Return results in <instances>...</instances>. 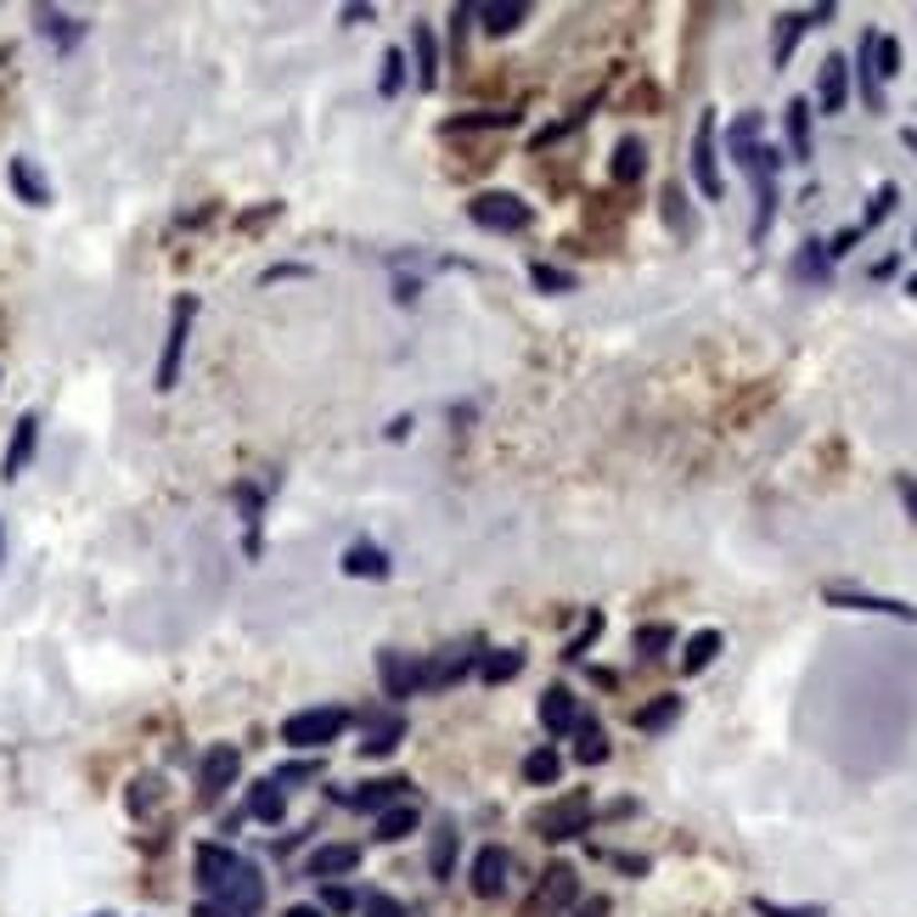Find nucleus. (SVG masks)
Wrapping results in <instances>:
<instances>
[{
	"label": "nucleus",
	"mask_w": 917,
	"mask_h": 917,
	"mask_svg": "<svg viewBox=\"0 0 917 917\" xmlns=\"http://www.w3.org/2000/svg\"><path fill=\"white\" fill-rule=\"evenodd\" d=\"M900 147H911V152H917V130H900Z\"/></svg>",
	"instance_id": "59"
},
{
	"label": "nucleus",
	"mask_w": 917,
	"mask_h": 917,
	"mask_svg": "<svg viewBox=\"0 0 917 917\" xmlns=\"http://www.w3.org/2000/svg\"><path fill=\"white\" fill-rule=\"evenodd\" d=\"M755 911H760V917H828V906H777V900H766V895L755 900Z\"/></svg>",
	"instance_id": "45"
},
{
	"label": "nucleus",
	"mask_w": 917,
	"mask_h": 917,
	"mask_svg": "<svg viewBox=\"0 0 917 917\" xmlns=\"http://www.w3.org/2000/svg\"><path fill=\"white\" fill-rule=\"evenodd\" d=\"M676 720H681V698H676V692H659L654 704H641V709L630 715L636 731H665V726H676Z\"/></svg>",
	"instance_id": "31"
},
{
	"label": "nucleus",
	"mask_w": 917,
	"mask_h": 917,
	"mask_svg": "<svg viewBox=\"0 0 917 917\" xmlns=\"http://www.w3.org/2000/svg\"><path fill=\"white\" fill-rule=\"evenodd\" d=\"M861 237H867V231H861V226H845V231H839V237H834V242H828V259H845V253H850V248H856V242H861Z\"/></svg>",
	"instance_id": "49"
},
{
	"label": "nucleus",
	"mask_w": 917,
	"mask_h": 917,
	"mask_svg": "<svg viewBox=\"0 0 917 917\" xmlns=\"http://www.w3.org/2000/svg\"><path fill=\"white\" fill-rule=\"evenodd\" d=\"M34 34L51 40L57 51H73L84 40V18H68V12H51V7H34Z\"/></svg>",
	"instance_id": "20"
},
{
	"label": "nucleus",
	"mask_w": 917,
	"mask_h": 917,
	"mask_svg": "<svg viewBox=\"0 0 917 917\" xmlns=\"http://www.w3.org/2000/svg\"><path fill=\"white\" fill-rule=\"evenodd\" d=\"M198 889H203V900L226 906L231 917L265 911V873L248 856H237L231 845H209V839L198 845Z\"/></svg>",
	"instance_id": "1"
},
{
	"label": "nucleus",
	"mask_w": 917,
	"mask_h": 917,
	"mask_svg": "<svg viewBox=\"0 0 917 917\" xmlns=\"http://www.w3.org/2000/svg\"><path fill=\"white\" fill-rule=\"evenodd\" d=\"M586 828H591V794H564V799H552L546 810H535V834L552 839V845L580 839Z\"/></svg>",
	"instance_id": "4"
},
{
	"label": "nucleus",
	"mask_w": 917,
	"mask_h": 917,
	"mask_svg": "<svg viewBox=\"0 0 917 917\" xmlns=\"http://www.w3.org/2000/svg\"><path fill=\"white\" fill-rule=\"evenodd\" d=\"M507 878H512V850H507V845H485V850L474 856V867H468V889H474L479 900H496V895L507 889Z\"/></svg>",
	"instance_id": "11"
},
{
	"label": "nucleus",
	"mask_w": 917,
	"mask_h": 917,
	"mask_svg": "<svg viewBox=\"0 0 917 917\" xmlns=\"http://www.w3.org/2000/svg\"><path fill=\"white\" fill-rule=\"evenodd\" d=\"M400 738H406V715H378L372 726H366V744H360V755L383 760V755H395V749H400Z\"/></svg>",
	"instance_id": "26"
},
{
	"label": "nucleus",
	"mask_w": 917,
	"mask_h": 917,
	"mask_svg": "<svg viewBox=\"0 0 917 917\" xmlns=\"http://www.w3.org/2000/svg\"><path fill=\"white\" fill-rule=\"evenodd\" d=\"M355 867H360V845H349V839L316 845V850L305 856V878H321V884H332V878H343V873H355Z\"/></svg>",
	"instance_id": "15"
},
{
	"label": "nucleus",
	"mask_w": 917,
	"mask_h": 917,
	"mask_svg": "<svg viewBox=\"0 0 917 917\" xmlns=\"http://www.w3.org/2000/svg\"><path fill=\"white\" fill-rule=\"evenodd\" d=\"M0 564H7V524H0Z\"/></svg>",
	"instance_id": "60"
},
{
	"label": "nucleus",
	"mask_w": 917,
	"mask_h": 917,
	"mask_svg": "<svg viewBox=\"0 0 917 917\" xmlns=\"http://www.w3.org/2000/svg\"><path fill=\"white\" fill-rule=\"evenodd\" d=\"M343 726H355V709H343V704L299 709V715L282 720V744H293V749H327V744L343 738Z\"/></svg>",
	"instance_id": "3"
},
{
	"label": "nucleus",
	"mask_w": 917,
	"mask_h": 917,
	"mask_svg": "<svg viewBox=\"0 0 917 917\" xmlns=\"http://www.w3.org/2000/svg\"><path fill=\"white\" fill-rule=\"evenodd\" d=\"M602 636V614H586V630L569 641V648H564V659H586V648H591V641Z\"/></svg>",
	"instance_id": "47"
},
{
	"label": "nucleus",
	"mask_w": 917,
	"mask_h": 917,
	"mask_svg": "<svg viewBox=\"0 0 917 917\" xmlns=\"http://www.w3.org/2000/svg\"><path fill=\"white\" fill-rule=\"evenodd\" d=\"M360 911H366V917H406V900H395V895H366Z\"/></svg>",
	"instance_id": "48"
},
{
	"label": "nucleus",
	"mask_w": 917,
	"mask_h": 917,
	"mask_svg": "<svg viewBox=\"0 0 917 917\" xmlns=\"http://www.w3.org/2000/svg\"><path fill=\"white\" fill-rule=\"evenodd\" d=\"M828 608H850V614H884V619H900V625H917V608L900 602V597H878V591H861V586H828L821 591Z\"/></svg>",
	"instance_id": "8"
},
{
	"label": "nucleus",
	"mask_w": 917,
	"mask_h": 917,
	"mask_svg": "<svg viewBox=\"0 0 917 917\" xmlns=\"http://www.w3.org/2000/svg\"><path fill=\"white\" fill-rule=\"evenodd\" d=\"M895 270H900V259H895V253H889V259H878V265H873V282H889Z\"/></svg>",
	"instance_id": "54"
},
{
	"label": "nucleus",
	"mask_w": 917,
	"mask_h": 917,
	"mask_svg": "<svg viewBox=\"0 0 917 917\" xmlns=\"http://www.w3.org/2000/svg\"><path fill=\"white\" fill-rule=\"evenodd\" d=\"M479 659H485V641H479V636L456 641V648H445L439 659H428V665H422V687H456L462 676H474V670H479Z\"/></svg>",
	"instance_id": "9"
},
{
	"label": "nucleus",
	"mask_w": 917,
	"mask_h": 917,
	"mask_svg": "<svg viewBox=\"0 0 917 917\" xmlns=\"http://www.w3.org/2000/svg\"><path fill=\"white\" fill-rule=\"evenodd\" d=\"M293 277H310V265H270L265 282H293Z\"/></svg>",
	"instance_id": "51"
},
{
	"label": "nucleus",
	"mask_w": 917,
	"mask_h": 917,
	"mask_svg": "<svg viewBox=\"0 0 917 917\" xmlns=\"http://www.w3.org/2000/svg\"><path fill=\"white\" fill-rule=\"evenodd\" d=\"M518 124V113H462V119H450L445 136H462V130H507Z\"/></svg>",
	"instance_id": "39"
},
{
	"label": "nucleus",
	"mask_w": 917,
	"mask_h": 917,
	"mask_svg": "<svg viewBox=\"0 0 917 917\" xmlns=\"http://www.w3.org/2000/svg\"><path fill=\"white\" fill-rule=\"evenodd\" d=\"M411 73H417V84L422 90H433L439 84V40H433V23H411Z\"/></svg>",
	"instance_id": "21"
},
{
	"label": "nucleus",
	"mask_w": 917,
	"mask_h": 917,
	"mask_svg": "<svg viewBox=\"0 0 917 917\" xmlns=\"http://www.w3.org/2000/svg\"><path fill=\"white\" fill-rule=\"evenodd\" d=\"M665 220H670V231H676V237H692V215H687V192L676 187V180H670V187H665Z\"/></svg>",
	"instance_id": "40"
},
{
	"label": "nucleus",
	"mask_w": 917,
	"mask_h": 917,
	"mask_svg": "<svg viewBox=\"0 0 917 917\" xmlns=\"http://www.w3.org/2000/svg\"><path fill=\"white\" fill-rule=\"evenodd\" d=\"M417 293H422V282H417V277H400L395 299H400V305H417Z\"/></svg>",
	"instance_id": "53"
},
{
	"label": "nucleus",
	"mask_w": 917,
	"mask_h": 917,
	"mask_svg": "<svg viewBox=\"0 0 917 917\" xmlns=\"http://www.w3.org/2000/svg\"><path fill=\"white\" fill-rule=\"evenodd\" d=\"M608 169H614L619 187H636V180L648 175V147H641L636 136H625V141L614 147V163H608Z\"/></svg>",
	"instance_id": "30"
},
{
	"label": "nucleus",
	"mask_w": 917,
	"mask_h": 917,
	"mask_svg": "<svg viewBox=\"0 0 917 917\" xmlns=\"http://www.w3.org/2000/svg\"><path fill=\"white\" fill-rule=\"evenodd\" d=\"M305 777H316V766H310V760H293V766H282V771L270 777V783H277V788H288V783H305Z\"/></svg>",
	"instance_id": "50"
},
{
	"label": "nucleus",
	"mask_w": 917,
	"mask_h": 917,
	"mask_svg": "<svg viewBox=\"0 0 917 917\" xmlns=\"http://www.w3.org/2000/svg\"><path fill=\"white\" fill-rule=\"evenodd\" d=\"M906 293H911V299H917V270H911V277H906Z\"/></svg>",
	"instance_id": "61"
},
{
	"label": "nucleus",
	"mask_w": 917,
	"mask_h": 917,
	"mask_svg": "<svg viewBox=\"0 0 917 917\" xmlns=\"http://www.w3.org/2000/svg\"><path fill=\"white\" fill-rule=\"evenodd\" d=\"M406 834H417V810H411V805H389V810L378 816V839L395 845V839H406Z\"/></svg>",
	"instance_id": "36"
},
{
	"label": "nucleus",
	"mask_w": 917,
	"mask_h": 917,
	"mask_svg": "<svg viewBox=\"0 0 917 917\" xmlns=\"http://www.w3.org/2000/svg\"><path fill=\"white\" fill-rule=\"evenodd\" d=\"M873 46H878V29H867L861 34V51H856V84H861V102L873 108V113H884V84H878V68H873Z\"/></svg>",
	"instance_id": "23"
},
{
	"label": "nucleus",
	"mask_w": 917,
	"mask_h": 917,
	"mask_svg": "<svg viewBox=\"0 0 917 917\" xmlns=\"http://www.w3.org/2000/svg\"><path fill=\"white\" fill-rule=\"evenodd\" d=\"M895 203H900V187H895V180H884V187L873 192V203H867V215L856 220L861 231H873V226H884L889 215H895Z\"/></svg>",
	"instance_id": "38"
},
{
	"label": "nucleus",
	"mask_w": 917,
	"mask_h": 917,
	"mask_svg": "<svg viewBox=\"0 0 917 917\" xmlns=\"http://www.w3.org/2000/svg\"><path fill=\"white\" fill-rule=\"evenodd\" d=\"M580 900V873L569 867V861H552L540 873V884H535V895H529V911L535 917H558V911H569Z\"/></svg>",
	"instance_id": "6"
},
{
	"label": "nucleus",
	"mask_w": 917,
	"mask_h": 917,
	"mask_svg": "<svg viewBox=\"0 0 917 917\" xmlns=\"http://www.w3.org/2000/svg\"><path fill=\"white\" fill-rule=\"evenodd\" d=\"M282 917H321V906H288Z\"/></svg>",
	"instance_id": "58"
},
{
	"label": "nucleus",
	"mask_w": 917,
	"mask_h": 917,
	"mask_svg": "<svg viewBox=\"0 0 917 917\" xmlns=\"http://www.w3.org/2000/svg\"><path fill=\"white\" fill-rule=\"evenodd\" d=\"M692 180H698V192H704L709 203H720L726 180H720V152H715V113H709V108L698 113V130H692Z\"/></svg>",
	"instance_id": "7"
},
{
	"label": "nucleus",
	"mask_w": 917,
	"mask_h": 917,
	"mask_svg": "<svg viewBox=\"0 0 917 917\" xmlns=\"http://www.w3.org/2000/svg\"><path fill=\"white\" fill-rule=\"evenodd\" d=\"M158 805V777H136L130 783V816H147Z\"/></svg>",
	"instance_id": "44"
},
{
	"label": "nucleus",
	"mask_w": 917,
	"mask_h": 917,
	"mask_svg": "<svg viewBox=\"0 0 917 917\" xmlns=\"http://www.w3.org/2000/svg\"><path fill=\"white\" fill-rule=\"evenodd\" d=\"M783 130H788L794 163H810V102H805V97H794V102L783 108Z\"/></svg>",
	"instance_id": "28"
},
{
	"label": "nucleus",
	"mask_w": 917,
	"mask_h": 917,
	"mask_svg": "<svg viewBox=\"0 0 917 917\" xmlns=\"http://www.w3.org/2000/svg\"><path fill=\"white\" fill-rule=\"evenodd\" d=\"M529 282L540 293H575V277H569V270H558V265H529Z\"/></svg>",
	"instance_id": "41"
},
{
	"label": "nucleus",
	"mask_w": 917,
	"mask_h": 917,
	"mask_svg": "<svg viewBox=\"0 0 917 917\" xmlns=\"http://www.w3.org/2000/svg\"><path fill=\"white\" fill-rule=\"evenodd\" d=\"M670 648H676V630H670V625H641V630H636V654H641V659H665Z\"/></svg>",
	"instance_id": "37"
},
{
	"label": "nucleus",
	"mask_w": 917,
	"mask_h": 917,
	"mask_svg": "<svg viewBox=\"0 0 917 917\" xmlns=\"http://www.w3.org/2000/svg\"><path fill=\"white\" fill-rule=\"evenodd\" d=\"M558 777H564V755L558 749H535L524 760V783H535V788H552Z\"/></svg>",
	"instance_id": "34"
},
{
	"label": "nucleus",
	"mask_w": 917,
	"mask_h": 917,
	"mask_svg": "<svg viewBox=\"0 0 917 917\" xmlns=\"http://www.w3.org/2000/svg\"><path fill=\"white\" fill-rule=\"evenodd\" d=\"M338 569H343L349 580H389V575H395V558L383 552V546H372V540H355V546H343Z\"/></svg>",
	"instance_id": "16"
},
{
	"label": "nucleus",
	"mask_w": 917,
	"mask_h": 917,
	"mask_svg": "<svg viewBox=\"0 0 917 917\" xmlns=\"http://www.w3.org/2000/svg\"><path fill=\"white\" fill-rule=\"evenodd\" d=\"M575 917H608V900H602V895H591V900H586Z\"/></svg>",
	"instance_id": "55"
},
{
	"label": "nucleus",
	"mask_w": 917,
	"mask_h": 917,
	"mask_svg": "<svg viewBox=\"0 0 917 917\" xmlns=\"http://www.w3.org/2000/svg\"><path fill=\"white\" fill-rule=\"evenodd\" d=\"M237 777H242V749H237V744H209V755H203V766H198V794H203V805H215L226 788H237Z\"/></svg>",
	"instance_id": "10"
},
{
	"label": "nucleus",
	"mask_w": 917,
	"mask_h": 917,
	"mask_svg": "<svg viewBox=\"0 0 917 917\" xmlns=\"http://www.w3.org/2000/svg\"><path fill=\"white\" fill-rule=\"evenodd\" d=\"M192 321H198V293H180L175 310H169V332H163V355H158V372H152V389L169 395L180 383V360H187V343H192Z\"/></svg>",
	"instance_id": "2"
},
{
	"label": "nucleus",
	"mask_w": 917,
	"mask_h": 917,
	"mask_svg": "<svg viewBox=\"0 0 917 917\" xmlns=\"http://www.w3.org/2000/svg\"><path fill=\"white\" fill-rule=\"evenodd\" d=\"M34 450H40V417L34 411H23L18 417V428H12V445H7V456H0V479H23V468L34 462Z\"/></svg>",
	"instance_id": "14"
},
{
	"label": "nucleus",
	"mask_w": 917,
	"mask_h": 917,
	"mask_svg": "<svg viewBox=\"0 0 917 917\" xmlns=\"http://www.w3.org/2000/svg\"><path fill=\"white\" fill-rule=\"evenodd\" d=\"M873 68H878V84H884V79H895V73H900V40L878 34V46H873Z\"/></svg>",
	"instance_id": "42"
},
{
	"label": "nucleus",
	"mask_w": 917,
	"mask_h": 917,
	"mask_svg": "<svg viewBox=\"0 0 917 917\" xmlns=\"http://www.w3.org/2000/svg\"><path fill=\"white\" fill-rule=\"evenodd\" d=\"M518 670H524V648H485V659H479V681L485 687H507Z\"/></svg>",
	"instance_id": "29"
},
{
	"label": "nucleus",
	"mask_w": 917,
	"mask_h": 917,
	"mask_svg": "<svg viewBox=\"0 0 917 917\" xmlns=\"http://www.w3.org/2000/svg\"><path fill=\"white\" fill-rule=\"evenodd\" d=\"M468 220H474L479 231H501V237H512V231H524V226L535 220V209H529L518 192H479V198L468 203Z\"/></svg>",
	"instance_id": "5"
},
{
	"label": "nucleus",
	"mask_w": 917,
	"mask_h": 917,
	"mask_svg": "<svg viewBox=\"0 0 917 917\" xmlns=\"http://www.w3.org/2000/svg\"><path fill=\"white\" fill-rule=\"evenodd\" d=\"M248 816L265 821V828H277V821L288 816V788H277V783H253V788H248Z\"/></svg>",
	"instance_id": "27"
},
{
	"label": "nucleus",
	"mask_w": 917,
	"mask_h": 917,
	"mask_svg": "<svg viewBox=\"0 0 917 917\" xmlns=\"http://www.w3.org/2000/svg\"><path fill=\"white\" fill-rule=\"evenodd\" d=\"M406 51H389L383 57V73H378V90H383V97H400V84H406Z\"/></svg>",
	"instance_id": "43"
},
{
	"label": "nucleus",
	"mask_w": 917,
	"mask_h": 917,
	"mask_svg": "<svg viewBox=\"0 0 917 917\" xmlns=\"http://www.w3.org/2000/svg\"><path fill=\"white\" fill-rule=\"evenodd\" d=\"M474 18H479L490 34H512V29L529 18V0H479Z\"/></svg>",
	"instance_id": "25"
},
{
	"label": "nucleus",
	"mask_w": 917,
	"mask_h": 917,
	"mask_svg": "<svg viewBox=\"0 0 917 917\" xmlns=\"http://www.w3.org/2000/svg\"><path fill=\"white\" fill-rule=\"evenodd\" d=\"M540 726L552 731V738H569V731L580 726V698L569 687H546L540 692Z\"/></svg>",
	"instance_id": "17"
},
{
	"label": "nucleus",
	"mask_w": 917,
	"mask_h": 917,
	"mask_svg": "<svg viewBox=\"0 0 917 917\" xmlns=\"http://www.w3.org/2000/svg\"><path fill=\"white\" fill-rule=\"evenodd\" d=\"M575 760L580 766H602L608 760V738H602V726L591 715H580V726H575Z\"/></svg>",
	"instance_id": "33"
},
{
	"label": "nucleus",
	"mask_w": 917,
	"mask_h": 917,
	"mask_svg": "<svg viewBox=\"0 0 917 917\" xmlns=\"http://www.w3.org/2000/svg\"><path fill=\"white\" fill-rule=\"evenodd\" d=\"M845 102H850V62L845 57H828V62H821V73H816V108L821 113H845Z\"/></svg>",
	"instance_id": "18"
},
{
	"label": "nucleus",
	"mask_w": 917,
	"mask_h": 917,
	"mask_svg": "<svg viewBox=\"0 0 917 917\" xmlns=\"http://www.w3.org/2000/svg\"><path fill=\"white\" fill-rule=\"evenodd\" d=\"M794 277H799V282H816V288H821V282H828V277H834V259H828V242H805V248L794 253Z\"/></svg>",
	"instance_id": "32"
},
{
	"label": "nucleus",
	"mask_w": 917,
	"mask_h": 917,
	"mask_svg": "<svg viewBox=\"0 0 917 917\" xmlns=\"http://www.w3.org/2000/svg\"><path fill=\"white\" fill-rule=\"evenodd\" d=\"M720 648H726L720 630H692L687 648H681V676H704V670L720 659Z\"/></svg>",
	"instance_id": "24"
},
{
	"label": "nucleus",
	"mask_w": 917,
	"mask_h": 917,
	"mask_svg": "<svg viewBox=\"0 0 917 917\" xmlns=\"http://www.w3.org/2000/svg\"><path fill=\"white\" fill-rule=\"evenodd\" d=\"M321 906H327V911H355L360 895H355L349 884H321Z\"/></svg>",
	"instance_id": "46"
},
{
	"label": "nucleus",
	"mask_w": 917,
	"mask_h": 917,
	"mask_svg": "<svg viewBox=\"0 0 917 917\" xmlns=\"http://www.w3.org/2000/svg\"><path fill=\"white\" fill-rule=\"evenodd\" d=\"M192 917H231V911H226V906H215V900H198V906H192Z\"/></svg>",
	"instance_id": "56"
},
{
	"label": "nucleus",
	"mask_w": 917,
	"mask_h": 917,
	"mask_svg": "<svg viewBox=\"0 0 917 917\" xmlns=\"http://www.w3.org/2000/svg\"><path fill=\"white\" fill-rule=\"evenodd\" d=\"M450 867H456V828H433V845H428V873H433V884L450 878Z\"/></svg>",
	"instance_id": "35"
},
{
	"label": "nucleus",
	"mask_w": 917,
	"mask_h": 917,
	"mask_svg": "<svg viewBox=\"0 0 917 917\" xmlns=\"http://www.w3.org/2000/svg\"><path fill=\"white\" fill-rule=\"evenodd\" d=\"M338 18H343V23H366V18H372V7H343Z\"/></svg>",
	"instance_id": "57"
},
{
	"label": "nucleus",
	"mask_w": 917,
	"mask_h": 917,
	"mask_svg": "<svg viewBox=\"0 0 917 917\" xmlns=\"http://www.w3.org/2000/svg\"><path fill=\"white\" fill-rule=\"evenodd\" d=\"M7 180H12V192H18L29 209H46V203H51V180L40 175L34 158H12V163H7Z\"/></svg>",
	"instance_id": "19"
},
{
	"label": "nucleus",
	"mask_w": 917,
	"mask_h": 917,
	"mask_svg": "<svg viewBox=\"0 0 917 917\" xmlns=\"http://www.w3.org/2000/svg\"><path fill=\"white\" fill-rule=\"evenodd\" d=\"M895 490H900V501H906V512H911V524H917V479H911V474H900V479H895Z\"/></svg>",
	"instance_id": "52"
},
{
	"label": "nucleus",
	"mask_w": 917,
	"mask_h": 917,
	"mask_svg": "<svg viewBox=\"0 0 917 917\" xmlns=\"http://www.w3.org/2000/svg\"><path fill=\"white\" fill-rule=\"evenodd\" d=\"M828 18H834V7H816V12H783V18H777V40H771V68H788V62H794V46L805 40V29L828 23Z\"/></svg>",
	"instance_id": "13"
},
{
	"label": "nucleus",
	"mask_w": 917,
	"mask_h": 917,
	"mask_svg": "<svg viewBox=\"0 0 917 917\" xmlns=\"http://www.w3.org/2000/svg\"><path fill=\"white\" fill-rule=\"evenodd\" d=\"M406 788H411L406 777H378V783L355 788V794H349L343 805H349V810H378V816H383L389 805H400V794H406Z\"/></svg>",
	"instance_id": "22"
},
{
	"label": "nucleus",
	"mask_w": 917,
	"mask_h": 917,
	"mask_svg": "<svg viewBox=\"0 0 917 917\" xmlns=\"http://www.w3.org/2000/svg\"><path fill=\"white\" fill-rule=\"evenodd\" d=\"M378 681H383V692H389L395 704H406V698L422 692V665H417L411 654H400V648H383V654H378Z\"/></svg>",
	"instance_id": "12"
}]
</instances>
